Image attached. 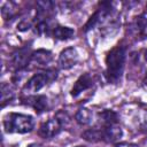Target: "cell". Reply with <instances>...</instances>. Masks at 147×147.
<instances>
[{
	"instance_id": "1",
	"label": "cell",
	"mask_w": 147,
	"mask_h": 147,
	"mask_svg": "<svg viewBox=\"0 0 147 147\" xmlns=\"http://www.w3.org/2000/svg\"><path fill=\"white\" fill-rule=\"evenodd\" d=\"M126 59V49L124 46H116L114 47L106 57V74L108 82L110 83H117L123 74L124 64Z\"/></svg>"
},
{
	"instance_id": "2",
	"label": "cell",
	"mask_w": 147,
	"mask_h": 147,
	"mask_svg": "<svg viewBox=\"0 0 147 147\" xmlns=\"http://www.w3.org/2000/svg\"><path fill=\"white\" fill-rule=\"evenodd\" d=\"M34 119L30 115L9 113L3 118V127L8 133H28L33 130Z\"/></svg>"
},
{
	"instance_id": "3",
	"label": "cell",
	"mask_w": 147,
	"mask_h": 147,
	"mask_svg": "<svg viewBox=\"0 0 147 147\" xmlns=\"http://www.w3.org/2000/svg\"><path fill=\"white\" fill-rule=\"evenodd\" d=\"M56 78V72L54 71H46V72H39L34 74L25 84L24 86V92L25 93H36L40 91L46 84L49 82L54 80Z\"/></svg>"
},
{
	"instance_id": "4",
	"label": "cell",
	"mask_w": 147,
	"mask_h": 147,
	"mask_svg": "<svg viewBox=\"0 0 147 147\" xmlns=\"http://www.w3.org/2000/svg\"><path fill=\"white\" fill-rule=\"evenodd\" d=\"M78 62V53L74 47L64 48L59 55V65L63 70L71 69Z\"/></svg>"
},
{
	"instance_id": "5",
	"label": "cell",
	"mask_w": 147,
	"mask_h": 147,
	"mask_svg": "<svg viewBox=\"0 0 147 147\" xmlns=\"http://www.w3.org/2000/svg\"><path fill=\"white\" fill-rule=\"evenodd\" d=\"M62 126H63V124L56 118V117H54V118H49L47 122H45L41 126H40V129H39V134L42 137V138H53V137H55L56 134H59L60 133V131L62 130Z\"/></svg>"
},
{
	"instance_id": "6",
	"label": "cell",
	"mask_w": 147,
	"mask_h": 147,
	"mask_svg": "<svg viewBox=\"0 0 147 147\" xmlns=\"http://www.w3.org/2000/svg\"><path fill=\"white\" fill-rule=\"evenodd\" d=\"M92 83H93V79H92L91 75L90 74H83L75 82V84H74V86L71 88V95L74 98L78 96L82 92H84L87 88H90L92 86Z\"/></svg>"
},
{
	"instance_id": "7",
	"label": "cell",
	"mask_w": 147,
	"mask_h": 147,
	"mask_svg": "<svg viewBox=\"0 0 147 147\" xmlns=\"http://www.w3.org/2000/svg\"><path fill=\"white\" fill-rule=\"evenodd\" d=\"M31 54H32V53L29 52V48H28V47L20 48L18 51H16V52L13 54V57H11L13 64H14L18 70L23 69L28 63H30Z\"/></svg>"
},
{
	"instance_id": "8",
	"label": "cell",
	"mask_w": 147,
	"mask_h": 147,
	"mask_svg": "<svg viewBox=\"0 0 147 147\" xmlns=\"http://www.w3.org/2000/svg\"><path fill=\"white\" fill-rule=\"evenodd\" d=\"M102 136H103V141H106V142H116L122 138L123 131H122V127L119 125L114 124V125L102 127Z\"/></svg>"
},
{
	"instance_id": "9",
	"label": "cell",
	"mask_w": 147,
	"mask_h": 147,
	"mask_svg": "<svg viewBox=\"0 0 147 147\" xmlns=\"http://www.w3.org/2000/svg\"><path fill=\"white\" fill-rule=\"evenodd\" d=\"M53 59V55L49 51L46 49H38L31 54L30 63H33L38 67H45Z\"/></svg>"
},
{
	"instance_id": "10",
	"label": "cell",
	"mask_w": 147,
	"mask_h": 147,
	"mask_svg": "<svg viewBox=\"0 0 147 147\" xmlns=\"http://www.w3.org/2000/svg\"><path fill=\"white\" fill-rule=\"evenodd\" d=\"M25 103L31 106L36 111L41 113L47 108V98L45 95H32L24 99Z\"/></svg>"
},
{
	"instance_id": "11",
	"label": "cell",
	"mask_w": 147,
	"mask_h": 147,
	"mask_svg": "<svg viewBox=\"0 0 147 147\" xmlns=\"http://www.w3.org/2000/svg\"><path fill=\"white\" fill-rule=\"evenodd\" d=\"M98 116H99V123L102 124V127L117 124V121H118L117 114L115 111H113V110H109V109L99 113Z\"/></svg>"
},
{
	"instance_id": "12",
	"label": "cell",
	"mask_w": 147,
	"mask_h": 147,
	"mask_svg": "<svg viewBox=\"0 0 147 147\" xmlns=\"http://www.w3.org/2000/svg\"><path fill=\"white\" fill-rule=\"evenodd\" d=\"M54 38L59 39V40H68L71 37H74L75 31L74 29L69 28V26H62V25H57L54 31H53Z\"/></svg>"
},
{
	"instance_id": "13",
	"label": "cell",
	"mask_w": 147,
	"mask_h": 147,
	"mask_svg": "<svg viewBox=\"0 0 147 147\" xmlns=\"http://www.w3.org/2000/svg\"><path fill=\"white\" fill-rule=\"evenodd\" d=\"M92 118H93V115H92V111L87 108H80L76 115H75V119L78 124L80 125H87L92 122Z\"/></svg>"
},
{
	"instance_id": "14",
	"label": "cell",
	"mask_w": 147,
	"mask_h": 147,
	"mask_svg": "<svg viewBox=\"0 0 147 147\" xmlns=\"http://www.w3.org/2000/svg\"><path fill=\"white\" fill-rule=\"evenodd\" d=\"M82 137L90 142H98V141H103V136H102V129H90L83 132Z\"/></svg>"
},
{
	"instance_id": "15",
	"label": "cell",
	"mask_w": 147,
	"mask_h": 147,
	"mask_svg": "<svg viewBox=\"0 0 147 147\" xmlns=\"http://www.w3.org/2000/svg\"><path fill=\"white\" fill-rule=\"evenodd\" d=\"M14 95H15V92H14L13 87L9 84L3 83L1 85V102H2V106H5L6 102H10L14 99Z\"/></svg>"
},
{
	"instance_id": "16",
	"label": "cell",
	"mask_w": 147,
	"mask_h": 147,
	"mask_svg": "<svg viewBox=\"0 0 147 147\" xmlns=\"http://www.w3.org/2000/svg\"><path fill=\"white\" fill-rule=\"evenodd\" d=\"M14 13H15V9H14V6H13L11 2H5L2 5V7H1V15H2L5 21H7L8 18L13 17Z\"/></svg>"
},
{
	"instance_id": "17",
	"label": "cell",
	"mask_w": 147,
	"mask_h": 147,
	"mask_svg": "<svg viewBox=\"0 0 147 147\" xmlns=\"http://www.w3.org/2000/svg\"><path fill=\"white\" fill-rule=\"evenodd\" d=\"M134 26H136V30L138 32H144L146 30V28H147V18L144 15L138 16L137 20H136Z\"/></svg>"
},
{
	"instance_id": "18",
	"label": "cell",
	"mask_w": 147,
	"mask_h": 147,
	"mask_svg": "<svg viewBox=\"0 0 147 147\" xmlns=\"http://www.w3.org/2000/svg\"><path fill=\"white\" fill-rule=\"evenodd\" d=\"M37 32L39 34H46L48 33V24L46 23V21H40L38 24H37Z\"/></svg>"
},
{
	"instance_id": "19",
	"label": "cell",
	"mask_w": 147,
	"mask_h": 147,
	"mask_svg": "<svg viewBox=\"0 0 147 147\" xmlns=\"http://www.w3.org/2000/svg\"><path fill=\"white\" fill-rule=\"evenodd\" d=\"M30 28H31V23H30L28 20L21 21V22L18 23V25H17V29H18L20 31H26V30H29Z\"/></svg>"
},
{
	"instance_id": "20",
	"label": "cell",
	"mask_w": 147,
	"mask_h": 147,
	"mask_svg": "<svg viewBox=\"0 0 147 147\" xmlns=\"http://www.w3.org/2000/svg\"><path fill=\"white\" fill-rule=\"evenodd\" d=\"M115 147H139V146H138V145H136V144H127V142H123V144L116 145Z\"/></svg>"
},
{
	"instance_id": "21",
	"label": "cell",
	"mask_w": 147,
	"mask_h": 147,
	"mask_svg": "<svg viewBox=\"0 0 147 147\" xmlns=\"http://www.w3.org/2000/svg\"><path fill=\"white\" fill-rule=\"evenodd\" d=\"M142 124H144V126L147 129V111L144 114V117H142Z\"/></svg>"
},
{
	"instance_id": "22",
	"label": "cell",
	"mask_w": 147,
	"mask_h": 147,
	"mask_svg": "<svg viewBox=\"0 0 147 147\" xmlns=\"http://www.w3.org/2000/svg\"><path fill=\"white\" fill-rule=\"evenodd\" d=\"M145 60L147 61V51H146V53H145Z\"/></svg>"
},
{
	"instance_id": "23",
	"label": "cell",
	"mask_w": 147,
	"mask_h": 147,
	"mask_svg": "<svg viewBox=\"0 0 147 147\" xmlns=\"http://www.w3.org/2000/svg\"><path fill=\"white\" fill-rule=\"evenodd\" d=\"M28 147H36V146H33V145H30V146H28Z\"/></svg>"
},
{
	"instance_id": "24",
	"label": "cell",
	"mask_w": 147,
	"mask_h": 147,
	"mask_svg": "<svg viewBox=\"0 0 147 147\" xmlns=\"http://www.w3.org/2000/svg\"><path fill=\"white\" fill-rule=\"evenodd\" d=\"M77 147H86V146H77Z\"/></svg>"
}]
</instances>
